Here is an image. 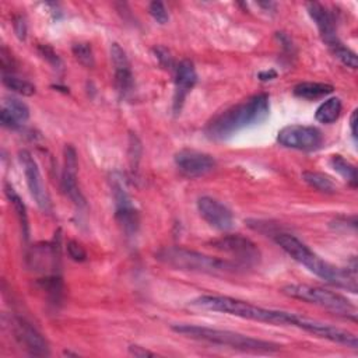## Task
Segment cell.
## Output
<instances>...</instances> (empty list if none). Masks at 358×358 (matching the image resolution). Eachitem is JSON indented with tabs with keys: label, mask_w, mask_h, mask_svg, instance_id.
<instances>
[{
	"label": "cell",
	"mask_w": 358,
	"mask_h": 358,
	"mask_svg": "<svg viewBox=\"0 0 358 358\" xmlns=\"http://www.w3.org/2000/svg\"><path fill=\"white\" fill-rule=\"evenodd\" d=\"M175 165L184 176L194 179L210 173L216 168V160L207 153L185 149L175 154Z\"/></svg>",
	"instance_id": "obj_12"
},
{
	"label": "cell",
	"mask_w": 358,
	"mask_h": 358,
	"mask_svg": "<svg viewBox=\"0 0 358 358\" xmlns=\"http://www.w3.org/2000/svg\"><path fill=\"white\" fill-rule=\"evenodd\" d=\"M5 194H6L10 205L13 206L15 213H16V216L19 218V223H20V227H21V234L24 236V240L28 241V238H30V223H28L27 207H26L23 199L20 198V195L8 182L5 184Z\"/></svg>",
	"instance_id": "obj_19"
},
{
	"label": "cell",
	"mask_w": 358,
	"mask_h": 358,
	"mask_svg": "<svg viewBox=\"0 0 358 358\" xmlns=\"http://www.w3.org/2000/svg\"><path fill=\"white\" fill-rule=\"evenodd\" d=\"M2 82H3L5 87H8L13 93H17V94L24 95V97H31L37 91V88H35V86L32 83H30L28 80L20 79V77H17L15 75H3L2 76Z\"/></svg>",
	"instance_id": "obj_24"
},
{
	"label": "cell",
	"mask_w": 358,
	"mask_h": 358,
	"mask_svg": "<svg viewBox=\"0 0 358 358\" xmlns=\"http://www.w3.org/2000/svg\"><path fill=\"white\" fill-rule=\"evenodd\" d=\"M350 131L354 142H357V109H354L350 116Z\"/></svg>",
	"instance_id": "obj_35"
},
{
	"label": "cell",
	"mask_w": 358,
	"mask_h": 358,
	"mask_svg": "<svg viewBox=\"0 0 358 358\" xmlns=\"http://www.w3.org/2000/svg\"><path fill=\"white\" fill-rule=\"evenodd\" d=\"M19 161L21 164L24 176H26V182L28 187V191L32 196V199L35 200V203L38 205V207L46 213L50 214L52 213V202L49 198V194L46 191V187L44 185V179L39 171V167L35 161V158L32 157V154L27 150H21L19 153Z\"/></svg>",
	"instance_id": "obj_9"
},
{
	"label": "cell",
	"mask_w": 358,
	"mask_h": 358,
	"mask_svg": "<svg viewBox=\"0 0 358 358\" xmlns=\"http://www.w3.org/2000/svg\"><path fill=\"white\" fill-rule=\"evenodd\" d=\"M129 352L135 357H140V358H144V357H154L156 354L149 351V350H144L143 347L140 346H129Z\"/></svg>",
	"instance_id": "obj_34"
},
{
	"label": "cell",
	"mask_w": 358,
	"mask_h": 358,
	"mask_svg": "<svg viewBox=\"0 0 358 358\" xmlns=\"http://www.w3.org/2000/svg\"><path fill=\"white\" fill-rule=\"evenodd\" d=\"M156 259L175 270L202 273L210 276H229L245 272L244 267L236 265L232 261L218 259L181 247L162 248L157 252Z\"/></svg>",
	"instance_id": "obj_5"
},
{
	"label": "cell",
	"mask_w": 358,
	"mask_h": 358,
	"mask_svg": "<svg viewBox=\"0 0 358 358\" xmlns=\"http://www.w3.org/2000/svg\"><path fill=\"white\" fill-rule=\"evenodd\" d=\"M198 210L210 227L224 232L234 228L232 211L220 200L210 196H202L198 200Z\"/></svg>",
	"instance_id": "obj_15"
},
{
	"label": "cell",
	"mask_w": 358,
	"mask_h": 358,
	"mask_svg": "<svg viewBox=\"0 0 358 358\" xmlns=\"http://www.w3.org/2000/svg\"><path fill=\"white\" fill-rule=\"evenodd\" d=\"M292 91H294V95L298 98L315 101V100H321V98L330 95L335 91V87L328 83L304 82V83L296 84Z\"/></svg>",
	"instance_id": "obj_18"
},
{
	"label": "cell",
	"mask_w": 358,
	"mask_h": 358,
	"mask_svg": "<svg viewBox=\"0 0 358 358\" xmlns=\"http://www.w3.org/2000/svg\"><path fill=\"white\" fill-rule=\"evenodd\" d=\"M66 251H68L69 258L72 261H75V262H79V263L86 262L87 258H88L87 256V251L84 249V247L80 243L75 241V240H72V241H69L66 244Z\"/></svg>",
	"instance_id": "obj_28"
},
{
	"label": "cell",
	"mask_w": 358,
	"mask_h": 358,
	"mask_svg": "<svg viewBox=\"0 0 358 358\" xmlns=\"http://www.w3.org/2000/svg\"><path fill=\"white\" fill-rule=\"evenodd\" d=\"M277 142L287 149L314 151L323 144V136L322 132L314 126L290 125L279 132Z\"/></svg>",
	"instance_id": "obj_10"
},
{
	"label": "cell",
	"mask_w": 358,
	"mask_h": 358,
	"mask_svg": "<svg viewBox=\"0 0 358 358\" xmlns=\"http://www.w3.org/2000/svg\"><path fill=\"white\" fill-rule=\"evenodd\" d=\"M341 109H343L341 100L339 97H332V98H328L325 102H322L318 106V109L315 112V117L318 122L330 125V124H335L340 117Z\"/></svg>",
	"instance_id": "obj_20"
},
{
	"label": "cell",
	"mask_w": 358,
	"mask_h": 358,
	"mask_svg": "<svg viewBox=\"0 0 358 358\" xmlns=\"http://www.w3.org/2000/svg\"><path fill=\"white\" fill-rule=\"evenodd\" d=\"M111 61L115 72V87L121 98H128L135 87V79L126 52L119 44L111 45Z\"/></svg>",
	"instance_id": "obj_13"
},
{
	"label": "cell",
	"mask_w": 358,
	"mask_h": 358,
	"mask_svg": "<svg viewBox=\"0 0 358 358\" xmlns=\"http://www.w3.org/2000/svg\"><path fill=\"white\" fill-rule=\"evenodd\" d=\"M270 115V100L267 94H256L224 112L218 113L207 124L205 132L210 140L223 142L238 132L263 124Z\"/></svg>",
	"instance_id": "obj_2"
},
{
	"label": "cell",
	"mask_w": 358,
	"mask_h": 358,
	"mask_svg": "<svg viewBox=\"0 0 358 358\" xmlns=\"http://www.w3.org/2000/svg\"><path fill=\"white\" fill-rule=\"evenodd\" d=\"M274 243L288 254L295 262L303 265L312 274L322 279L328 284L335 287L347 290L350 292H357V276L355 270L341 269L330 265L323 261L319 255L311 251L303 241L298 240L296 236L285 232H280L274 236Z\"/></svg>",
	"instance_id": "obj_3"
},
{
	"label": "cell",
	"mask_w": 358,
	"mask_h": 358,
	"mask_svg": "<svg viewBox=\"0 0 358 358\" xmlns=\"http://www.w3.org/2000/svg\"><path fill=\"white\" fill-rule=\"evenodd\" d=\"M77 171H79L77 151L72 144H66L64 150V171H62V179H61L62 191L70 199V202L79 210H82L87 206V202L79 187Z\"/></svg>",
	"instance_id": "obj_11"
},
{
	"label": "cell",
	"mask_w": 358,
	"mask_h": 358,
	"mask_svg": "<svg viewBox=\"0 0 358 358\" xmlns=\"http://www.w3.org/2000/svg\"><path fill=\"white\" fill-rule=\"evenodd\" d=\"M210 245L211 248L231 256L232 262L244 269H252L262 261V254L258 245L249 238L240 234L224 235L218 240L211 241Z\"/></svg>",
	"instance_id": "obj_7"
},
{
	"label": "cell",
	"mask_w": 358,
	"mask_h": 358,
	"mask_svg": "<svg viewBox=\"0 0 358 358\" xmlns=\"http://www.w3.org/2000/svg\"><path fill=\"white\" fill-rule=\"evenodd\" d=\"M329 164L351 188H357L358 175H357V168L354 164H351L341 156H333L330 158Z\"/></svg>",
	"instance_id": "obj_22"
},
{
	"label": "cell",
	"mask_w": 358,
	"mask_h": 358,
	"mask_svg": "<svg viewBox=\"0 0 358 358\" xmlns=\"http://www.w3.org/2000/svg\"><path fill=\"white\" fill-rule=\"evenodd\" d=\"M13 330L17 341L28 351L30 355L48 357L50 354L46 339L24 318L16 317L13 319Z\"/></svg>",
	"instance_id": "obj_14"
},
{
	"label": "cell",
	"mask_w": 358,
	"mask_h": 358,
	"mask_svg": "<svg viewBox=\"0 0 358 358\" xmlns=\"http://www.w3.org/2000/svg\"><path fill=\"white\" fill-rule=\"evenodd\" d=\"M131 161H132V167L133 169H138V164L140 161V156H142V144L139 142V139L136 136H131Z\"/></svg>",
	"instance_id": "obj_30"
},
{
	"label": "cell",
	"mask_w": 358,
	"mask_h": 358,
	"mask_svg": "<svg viewBox=\"0 0 358 358\" xmlns=\"http://www.w3.org/2000/svg\"><path fill=\"white\" fill-rule=\"evenodd\" d=\"M0 124H2L3 128L10 129V131H17L21 125L16 121L13 116H10L5 109H2V113H0Z\"/></svg>",
	"instance_id": "obj_33"
},
{
	"label": "cell",
	"mask_w": 358,
	"mask_h": 358,
	"mask_svg": "<svg viewBox=\"0 0 358 358\" xmlns=\"http://www.w3.org/2000/svg\"><path fill=\"white\" fill-rule=\"evenodd\" d=\"M307 10H308L310 17L312 19L315 26L318 27L319 34H321L323 42L328 45L329 49H332L333 46H336L337 44L341 42L337 37L335 17L323 5L317 3V2H311V3H307Z\"/></svg>",
	"instance_id": "obj_17"
},
{
	"label": "cell",
	"mask_w": 358,
	"mask_h": 358,
	"mask_svg": "<svg viewBox=\"0 0 358 358\" xmlns=\"http://www.w3.org/2000/svg\"><path fill=\"white\" fill-rule=\"evenodd\" d=\"M330 52L333 53V56L339 61L350 68V69H357L358 68V59H357V53L354 50H351L348 46H346L343 42L337 44L336 46H333L330 49Z\"/></svg>",
	"instance_id": "obj_25"
},
{
	"label": "cell",
	"mask_w": 358,
	"mask_h": 358,
	"mask_svg": "<svg viewBox=\"0 0 358 358\" xmlns=\"http://www.w3.org/2000/svg\"><path fill=\"white\" fill-rule=\"evenodd\" d=\"M198 83V73L194 62L181 61L175 66V94H173V112L179 113L185 104L188 94Z\"/></svg>",
	"instance_id": "obj_16"
},
{
	"label": "cell",
	"mask_w": 358,
	"mask_h": 358,
	"mask_svg": "<svg viewBox=\"0 0 358 358\" xmlns=\"http://www.w3.org/2000/svg\"><path fill=\"white\" fill-rule=\"evenodd\" d=\"M149 12L151 15V17L161 26L167 24L169 21V15H168V10L165 8L164 3L161 2H151L149 5Z\"/></svg>",
	"instance_id": "obj_27"
},
{
	"label": "cell",
	"mask_w": 358,
	"mask_h": 358,
	"mask_svg": "<svg viewBox=\"0 0 358 358\" xmlns=\"http://www.w3.org/2000/svg\"><path fill=\"white\" fill-rule=\"evenodd\" d=\"M13 27H15V32H16L17 38L20 41H26V38H27V23H26V19L23 16H16L15 21H13Z\"/></svg>",
	"instance_id": "obj_31"
},
{
	"label": "cell",
	"mask_w": 358,
	"mask_h": 358,
	"mask_svg": "<svg viewBox=\"0 0 358 358\" xmlns=\"http://www.w3.org/2000/svg\"><path fill=\"white\" fill-rule=\"evenodd\" d=\"M191 305L199 310L220 312V314L236 317L241 319H248L254 322L267 323L273 326H292V328L301 329L307 333L311 332L315 322V319L307 318L304 315L263 308V307H259L243 300H236V298L224 296V295H200L195 298V300L191 303Z\"/></svg>",
	"instance_id": "obj_1"
},
{
	"label": "cell",
	"mask_w": 358,
	"mask_h": 358,
	"mask_svg": "<svg viewBox=\"0 0 358 358\" xmlns=\"http://www.w3.org/2000/svg\"><path fill=\"white\" fill-rule=\"evenodd\" d=\"M281 292L292 298V300L317 305L352 322L357 321V308L351 304V301H348L346 296L340 295L339 292L307 284H288L283 287Z\"/></svg>",
	"instance_id": "obj_6"
},
{
	"label": "cell",
	"mask_w": 358,
	"mask_h": 358,
	"mask_svg": "<svg viewBox=\"0 0 358 358\" xmlns=\"http://www.w3.org/2000/svg\"><path fill=\"white\" fill-rule=\"evenodd\" d=\"M38 50H39L41 56L45 59V61H46L50 66H53L55 69L62 66L61 57L57 56V53H56L49 45H39V46H38Z\"/></svg>",
	"instance_id": "obj_29"
},
{
	"label": "cell",
	"mask_w": 358,
	"mask_h": 358,
	"mask_svg": "<svg viewBox=\"0 0 358 358\" xmlns=\"http://www.w3.org/2000/svg\"><path fill=\"white\" fill-rule=\"evenodd\" d=\"M2 109H5L10 116H13L20 125L26 124L30 117V108L27 106V104H24L23 101H20L19 98H15V97L6 98L3 101Z\"/></svg>",
	"instance_id": "obj_23"
},
{
	"label": "cell",
	"mask_w": 358,
	"mask_h": 358,
	"mask_svg": "<svg viewBox=\"0 0 358 358\" xmlns=\"http://www.w3.org/2000/svg\"><path fill=\"white\" fill-rule=\"evenodd\" d=\"M258 77H259V80H262V82H269V80L276 79V77H277V73H276L274 70H270V72H261Z\"/></svg>",
	"instance_id": "obj_36"
},
{
	"label": "cell",
	"mask_w": 358,
	"mask_h": 358,
	"mask_svg": "<svg viewBox=\"0 0 358 358\" xmlns=\"http://www.w3.org/2000/svg\"><path fill=\"white\" fill-rule=\"evenodd\" d=\"M72 50H73L75 57L79 61V64H82L84 68H88V69L94 68L95 59H94V52H93V48L90 46V44H87V42L73 44Z\"/></svg>",
	"instance_id": "obj_26"
},
{
	"label": "cell",
	"mask_w": 358,
	"mask_h": 358,
	"mask_svg": "<svg viewBox=\"0 0 358 358\" xmlns=\"http://www.w3.org/2000/svg\"><path fill=\"white\" fill-rule=\"evenodd\" d=\"M303 179L304 181L314 188L318 192L326 194V195H333L337 192L336 184L332 181V178L322 172H315V171H305L303 172Z\"/></svg>",
	"instance_id": "obj_21"
},
{
	"label": "cell",
	"mask_w": 358,
	"mask_h": 358,
	"mask_svg": "<svg viewBox=\"0 0 358 358\" xmlns=\"http://www.w3.org/2000/svg\"><path fill=\"white\" fill-rule=\"evenodd\" d=\"M111 189L115 205V217L117 224L122 227L126 236H133L140 225L139 211L136 210L132 198L128 194L125 181L121 175L113 173L111 178Z\"/></svg>",
	"instance_id": "obj_8"
},
{
	"label": "cell",
	"mask_w": 358,
	"mask_h": 358,
	"mask_svg": "<svg viewBox=\"0 0 358 358\" xmlns=\"http://www.w3.org/2000/svg\"><path fill=\"white\" fill-rule=\"evenodd\" d=\"M154 53H156V56H157V59H158V62H160L162 66H165V68H172V66H173L172 57H171L169 52H168L165 48H162V46L154 48Z\"/></svg>",
	"instance_id": "obj_32"
},
{
	"label": "cell",
	"mask_w": 358,
	"mask_h": 358,
	"mask_svg": "<svg viewBox=\"0 0 358 358\" xmlns=\"http://www.w3.org/2000/svg\"><path fill=\"white\" fill-rule=\"evenodd\" d=\"M175 333L182 335L185 337L206 341L210 344L244 351V352H254V354H272L280 350V344L255 339L243 333H236L231 330H223V329H214V328H206V326H198V325H172L171 328Z\"/></svg>",
	"instance_id": "obj_4"
}]
</instances>
